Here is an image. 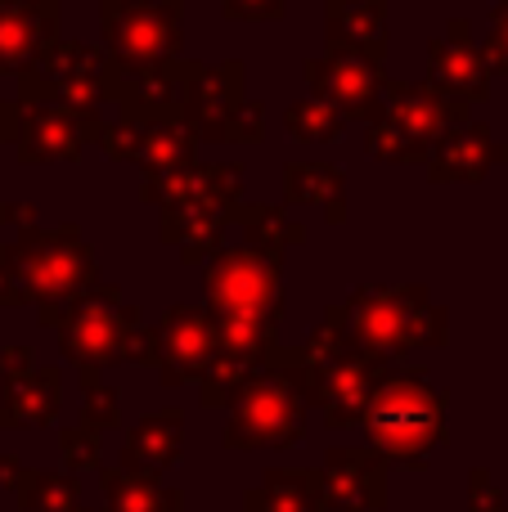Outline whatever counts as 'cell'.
Instances as JSON below:
<instances>
[{
  "instance_id": "3957f363",
  "label": "cell",
  "mask_w": 508,
  "mask_h": 512,
  "mask_svg": "<svg viewBox=\"0 0 508 512\" xmlns=\"http://www.w3.org/2000/svg\"><path fill=\"white\" fill-rule=\"evenodd\" d=\"M279 256L257 248V243H221L207 256V306L212 319H243V324H261V319H279Z\"/></svg>"
},
{
  "instance_id": "ac0fdd59",
  "label": "cell",
  "mask_w": 508,
  "mask_h": 512,
  "mask_svg": "<svg viewBox=\"0 0 508 512\" xmlns=\"http://www.w3.org/2000/svg\"><path fill=\"white\" fill-rule=\"evenodd\" d=\"M329 45H351L383 59L387 45V5L383 0H329Z\"/></svg>"
},
{
  "instance_id": "9c48e42d",
  "label": "cell",
  "mask_w": 508,
  "mask_h": 512,
  "mask_svg": "<svg viewBox=\"0 0 508 512\" xmlns=\"http://www.w3.org/2000/svg\"><path fill=\"white\" fill-rule=\"evenodd\" d=\"M99 144H104L113 158L122 162H135V167H144V180L153 176H171V171L189 167L194 162V131H189V122H117L108 126L104 135H99Z\"/></svg>"
},
{
  "instance_id": "44dd1931",
  "label": "cell",
  "mask_w": 508,
  "mask_h": 512,
  "mask_svg": "<svg viewBox=\"0 0 508 512\" xmlns=\"http://www.w3.org/2000/svg\"><path fill=\"white\" fill-rule=\"evenodd\" d=\"M365 144H369V153H374V158H383V162H432V153L423 149V144L405 140V135L396 131V126H387L383 117L369 126Z\"/></svg>"
},
{
  "instance_id": "cb8c5ba5",
  "label": "cell",
  "mask_w": 508,
  "mask_h": 512,
  "mask_svg": "<svg viewBox=\"0 0 508 512\" xmlns=\"http://www.w3.org/2000/svg\"><path fill=\"white\" fill-rule=\"evenodd\" d=\"M0 225H14L18 234H32L36 230V207L32 203H5L0 207Z\"/></svg>"
},
{
  "instance_id": "2e32d148",
  "label": "cell",
  "mask_w": 508,
  "mask_h": 512,
  "mask_svg": "<svg viewBox=\"0 0 508 512\" xmlns=\"http://www.w3.org/2000/svg\"><path fill=\"white\" fill-rule=\"evenodd\" d=\"M504 153L508 149L491 135V126L459 122L437 140L432 162H428V176L441 180V185H446V180H482Z\"/></svg>"
},
{
  "instance_id": "d4e9b609",
  "label": "cell",
  "mask_w": 508,
  "mask_h": 512,
  "mask_svg": "<svg viewBox=\"0 0 508 512\" xmlns=\"http://www.w3.org/2000/svg\"><path fill=\"white\" fill-rule=\"evenodd\" d=\"M23 99L18 104H0V140H14L18 144V131H23Z\"/></svg>"
},
{
  "instance_id": "484cf974",
  "label": "cell",
  "mask_w": 508,
  "mask_h": 512,
  "mask_svg": "<svg viewBox=\"0 0 508 512\" xmlns=\"http://www.w3.org/2000/svg\"><path fill=\"white\" fill-rule=\"evenodd\" d=\"M113 414H117V400H113V391H104V387H90V418H108V423H113Z\"/></svg>"
},
{
  "instance_id": "52a82bcc",
  "label": "cell",
  "mask_w": 508,
  "mask_h": 512,
  "mask_svg": "<svg viewBox=\"0 0 508 512\" xmlns=\"http://www.w3.org/2000/svg\"><path fill=\"white\" fill-rule=\"evenodd\" d=\"M306 81H311L315 99H329L342 117H365L369 126L383 117V68L374 54L351 50V45H329L324 59L306 63Z\"/></svg>"
},
{
  "instance_id": "5bb4252c",
  "label": "cell",
  "mask_w": 508,
  "mask_h": 512,
  "mask_svg": "<svg viewBox=\"0 0 508 512\" xmlns=\"http://www.w3.org/2000/svg\"><path fill=\"white\" fill-rule=\"evenodd\" d=\"M104 131H108L104 117H77L68 108L36 104L23 113L18 153H23V162H72L81 153V144H86V135H104Z\"/></svg>"
},
{
  "instance_id": "9a60e30c",
  "label": "cell",
  "mask_w": 508,
  "mask_h": 512,
  "mask_svg": "<svg viewBox=\"0 0 508 512\" xmlns=\"http://www.w3.org/2000/svg\"><path fill=\"white\" fill-rule=\"evenodd\" d=\"M59 9L41 0H0V72H27L54 41Z\"/></svg>"
},
{
  "instance_id": "7a4b0ae2",
  "label": "cell",
  "mask_w": 508,
  "mask_h": 512,
  "mask_svg": "<svg viewBox=\"0 0 508 512\" xmlns=\"http://www.w3.org/2000/svg\"><path fill=\"white\" fill-rule=\"evenodd\" d=\"M347 342L365 346L374 355H401L414 346H441L450 333V319L441 306H432L428 288H356L347 301Z\"/></svg>"
},
{
  "instance_id": "d6986e66",
  "label": "cell",
  "mask_w": 508,
  "mask_h": 512,
  "mask_svg": "<svg viewBox=\"0 0 508 512\" xmlns=\"http://www.w3.org/2000/svg\"><path fill=\"white\" fill-rule=\"evenodd\" d=\"M284 194L288 203L329 207L333 221H342V171L333 162H293V167H284Z\"/></svg>"
},
{
  "instance_id": "6da1fadb",
  "label": "cell",
  "mask_w": 508,
  "mask_h": 512,
  "mask_svg": "<svg viewBox=\"0 0 508 512\" xmlns=\"http://www.w3.org/2000/svg\"><path fill=\"white\" fill-rule=\"evenodd\" d=\"M95 292V256L77 225L32 230L18 234V243H5V306L36 301L45 324L59 328V319Z\"/></svg>"
},
{
  "instance_id": "7402d4cb",
  "label": "cell",
  "mask_w": 508,
  "mask_h": 512,
  "mask_svg": "<svg viewBox=\"0 0 508 512\" xmlns=\"http://www.w3.org/2000/svg\"><path fill=\"white\" fill-rule=\"evenodd\" d=\"M482 54L491 63V72H508V0H500V9H495V23L491 36L482 41Z\"/></svg>"
},
{
  "instance_id": "4fadbf2b",
  "label": "cell",
  "mask_w": 508,
  "mask_h": 512,
  "mask_svg": "<svg viewBox=\"0 0 508 512\" xmlns=\"http://www.w3.org/2000/svg\"><path fill=\"white\" fill-rule=\"evenodd\" d=\"M468 117V108L450 104L446 95H437L432 86H414V81H387L383 90V122L396 126L405 140L437 149V140L450 131V122Z\"/></svg>"
},
{
  "instance_id": "ffe728a7",
  "label": "cell",
  "mask_w": 508,
  "mask_h": 512,
  "mask_svg": "<svg viewBox=\"0 0 508 512\" xmlns=\"http://www.w3.org/2000/svg\"><path fill=\"white\" fill-rule=\"evenodd\" d=\"M284 126L297 140H338L347 117H342L329 99H302V104H293L284 113Z\"/></svg>"
},
{
  "instance_id": "ba28073f",
  "label": "cell",
  "mask_w": 508,
  "mask_h": 512,
  "mask_svg": "<svg viewBox=\"0 0 508 512\" xmlns=\"http://www.w3.org/2000/svg\"><path fill=\"white\" fill-rule=\"evenodd\" d=\"M428 86L459 108L491 95V63H486L482 45H473L464 18H450L446 36L428 45Z\"/></svg>"
},
{
  "instance_id": "8992f818",
  "label": "cell",
  "mask_w": 508,
  "mask_h": 512,
  "mask_svg": "<svg viewBox=\"0 0 508 512\" xmlns=\"http://www.w3.org/2000/svg\"><path fill=\"white\" fill-rule=\"evenodd\" d=\"M140 328L144 324L135 319V310L122 306V292L99 288L95 297H86L81 306H72L59 319V346L68 360H77L90 373L95 364L131 360V346Z\"/></svg>"
},
{
  "instance_id": "5b68a950",
  "label": "cell",
  "mask_w": 508,
  "mask_h": 512,
  "mask_svg": "<svg viewBox=\"0 0 508 512\" xmlns=\"http://www.w3.org/2000/svg\"><path fill=\"white\" fill-rule=\"evenodd\" d=\"M369 436L383 450L414 459L441 436V396L419 373H392L369 400Z\"/></svg>"
},
{
  "instance_id": "8fae6325",
  "label": "cell",
  "mask_w": 508,
  "mask_h": 512,
  "mask_svg": "<svg viewBox=\"0 0 508 512\" xmlns=\"http://www.w3.org/2000/svg\"><path fill=\"white\" fill-rule=\"evenodd\" d=\"M243 99V68L239 59L216 63V68H189V86H185V122L194 135L207 140H230V126L239 117Z\"/></svg>"
},
{
  "instance_id": "277c9868",
  "label": "cell",
  "mask_w": 508,
  "mask_h": 512,
  "mask_svg": "<svg viewBox=\"0 0 508 512\" xmlns=\"http://www.w3.org/2000/svg\"><path fill=\"white\" fill-rule=\"evenodd\" d=\"M185 5L180 0H108L104 41L117 68H158L180 59L185 41Z\"/></svg>"
},
{
  "instance_id": "603a6c76",
  "label": "cell",
  "mask_w": 508,
  "mask_h": 512,
  "mask_svg": "<svg viewBox=\"0 0 508 512\" xmlns=\"http://www.w3.org/2000/svg\"><path fill=\"white\" fill-rule=\"evenodd\" d=\"M225 14L243 18V23H266V18L284 14V0H225Z\"/></svg>"
},
{
  "instance_id": "e0dca14e",
  "label": "cell",
  "mask_w": 508,
  "mask_h": 512,
  "mask_svg": "<svg viewBox=\"0 0 508 512\" xmlns=\"http://www.w3.org/2000/svg\"><path fill=\"white\" fill-rule=\"evenodd\" d=\"M0 373H5V418H45L59 396V373L36 369L27 346H9L0 355Z\"/></svg>"
},
{
  "instance_id": "7c38bea8",
  "label": "cell",
  "mask_w": 508,
  "mask_h": 512,
  "mask_svg": "<svg viewBox=\"0 0 508 512\" xmlns=\"http://www.w3.org/2000/svg\"><path fill=\"white\" fill-rule=\"evenodd\" d=\"M221 355V333H216V319L198 306H171L158 324V360L167 382L194 378L207 373Z\"/></svg>"
},
{
  "instance_id": "30bf717a",
  "label": "cell",
  "mask_w": 508,
  "mask_h": 512,
  "mask_svg": "<svg viewBox=\"0 0 508 512\" xmlns=\"http://www.w3.org/2000/svg\"><path fill=\"white\" fill-rule=\"evenodd\" d=\"M297 423H302V400L284 378H248L239 387V405H234L230 441H293Z\"/></svg>"
}]
</instances>
